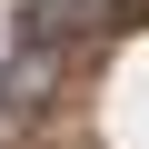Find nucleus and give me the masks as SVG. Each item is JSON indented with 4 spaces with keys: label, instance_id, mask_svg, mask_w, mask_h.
<instances>
[{
    "label": "nucleus",
    "instance_id": "1",
    "mask_svg": "<svg viewBox=\"0 0 149 149\" xmlns=\"http://www.w3.org/2000/svg\"><path fill=\"white\" fill-rule=\"evenodd\" d=\"M90 20H100V0H40V10H30L40 40H70V30H90Z\"/></svg>",
    "mask_w": 149,
    "mask_h": 149
}]
</instances>
